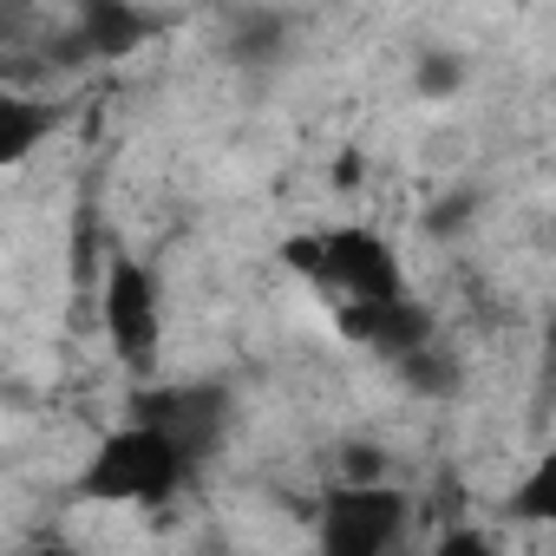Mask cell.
Returning a JSON list of instances; mask_svg holds the SVG:
<instances>
[{
    "instance_id": "1",
    "label": "cell",
    "mask_w": 556,
    "mask_h": 556,
    "mask_svg": "<svg viewBox=\"0 0 556 556\" xmlns=\"http://www.w3.org/2000/svg\"><path fill=\"white\" fill-rule=\"evenodd\" d=\"M190 471H197V465H190L157 426L125 419L118 432H105V439L86 452L73 491H79L86 504H138V510H157V504H170V497L190 484Z\"/></svg>"
},
{
    "instance_id": "2",
    "label": "cell",
    "mask_w": 556,
    "mask_h": 556,
    "mask_svg": "<svg viewBox=\"0 0 556 556\" xmlns=\"http://www.w3.org/2000/svg\"><path fill=\"white\" fill-rule=\"evenodd\" d=\"M282 262L315 289H334L341 302H406V262L400 249L367 229V223H341V229H315V236H289Z\"/></svg>"
},
{
    "instance_id": "3",
    "label": "cell",
    "mask_w": 556,
    "mask_h": 556,
    "mask_svg": "<svg viewBox=\"0 0 556 556\" xmlns=\"http://www.w3.org/2000/svg\"><path fill=\"white\" fill-rule=\"evenodd\" d=\"M413 523V497L387 478H341L321 491L315 549L321 556H393Z\"/></svg>"
},
{
    "instance_id": "4",
    "label": "cell",
    "mask_w": 556,
    "mask_h": 556,
    "mask_svg": "<svg viewBox=\"0 0 556 556\" xmlns=\"http://www.w3.org/2000/svg\"><path fill=\"white\" fill-rule=\"evenodd\" d=\"M131 419L138 426H157L197 471L229 445L236 432V400L223 380H177V387H144L131 400Z\"/></svg>"
},
{
    "instance_id": "5",
    "label": "cell",
    "mask_w": 556,
    "mask_h": 556,
    "mask_svg": "<svg viewBox=\"0 0 556 556\" xmlns=\"http://www.w3.org/2000/svg\"><path fill=\"white\" fill-rule=\"evenodd\" d=\"M105 341L112 354L131 367V374H151L157 348H164V289H157V275L144 262H112L105 275Z\"/></svg>"
},
{
    "instance_id": "6",
    "label": "cell",
    "mask_w": 556,
    "mask_h": 556,
    "mask_svg": "<svg viewBox=\"0 0 556 556\" xmlns=\"http://www.w3.org/2000/svg\"><path fill=\"white\" fill-rule=\"evenodd\" d=\"M334 328H341L354 348L380 354L387 367H400V361H413L419 348L439 341L432 308L413 302V295H406V302H334Z\"/></svg>"
},
{
    "instance_id": "7",
    "label": "cell",
    "mask_w": 556,
    "mask_h": 556,
    "mask_svg": "<svg viewBox=\"0 0 556 556\" xmlns=\"http://www.w3.org/2000/svg\"><path fill=\"white\" fill-rule=\"evenodd\" d=\"M151 34H157V14L125 8V0H86V8L73 14V47L92 53V60H125V53H138Z\"/></svg>"
},
{
    "instance_id": "8",
    "label": "cell",
    "mask_w": 556,
    "mask_h": 556,
    "mask_svg": "<svg viewBox=\"0 0 556 556\" xmlns=\"http://www.w3.org/2000/svg\"><path fill=\"white\" fill-rule=\"evenodd\" d=\"M47 131H53V105L21 99V92H0V164H27Z\"/></svg>"
},
{
    "instance_id": "9",
    "label": "cell",
    "mask_w": 556,
    "mask_h": 556,
    "mask_svg": "<svg viewBox=\"0 0 556 556\" xmlns=\"http://www.w3.org/2000/svg\"><path fill=\"white\" fill-rule=\"evenodd\" d=\"M510 517L556 530V445H549L523 478H517V491H510Z\"/></svg>"
},
{
    "instance_id": "10",
    "label": "cell",
    "mask_w": 556,
    "mask_h": 556,
    "mask_svg": "<svg viewBox=\"0 0 556 556\" xmlns=\"http://www.w3.org/2000/svg\"><path fill=\"white\" fill-rule=\"evenodd\" d=\"M393 374H400V387H413V393H426V400L458 393V361H452V348H445V341L419 348V354H413V361H400Z\"/></svg>"
},
{
    "instance_id": "11",
    "label": "cell",
    "mask_w": 556,
    "mask_h": 556,
    "mask_svg": "<svg viewBox=\"0 0 556 556\" xmlns=\"http://www.w3.org/2000/svg\"><path fill=\"white\" fill-rule=\"evenodd\" d=\"M426 556H497V543H491V530H478V523H445Z\"/></svg>"
},
{
    "instance_id": "12",
    "label": "cell",
    "mask_w": 556,
    "mask_h": 556,
    "mask_svg": "<svg viewBox=\"0 0 556 556\" xmlns=\"http://www.w3.org/2000/svg\"><path fill=\"white\" fill-rule=\"evenodd\" d=\"M458 79H465V66H458V60H445V53H426V60H419V92H432V99H439V92H452Z\"/></svg>"
},
{
    "instance_id": "13",
    "label": "cell",
    "mask_w": 556,
    "mask_h": 556,
    "mask_svg": "<svg viewBox=\"0 0 556 556\" xmlns=\"http://www.w3.org/2000/svg\"><path fill=\"white\" fill-rule=\"evenodd\" d=\"M40 556H73V549H66V543H47V549H40Z\"/></svg>"
}]
</instances>
